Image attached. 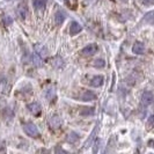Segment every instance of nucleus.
<instances>
[{
    "label": "nucleus",
    "instance_id": "1",
    "mask_svg": "<svg viewBox=\"0 0 154 154\" xmlns=\"http://www.w3.org/2000/svg\"><path fill=\"white\" fill-rule=\"evenodd\" d=\"M22 129H23V131H24V133H26L27 136L31 137V138H38L39 136H41L37 126L34 123H30V122H29V123L23 124Z\"/></svg>",
    "mask_w": 154,
    "mask_h": 154
},
{
    "label": "nucleus",
    "instance_id": "8",
    "mask_svg": "<svg viewBox=\"0 0 154 154\" xmlns=\"http://www.w3.org/2000/svg\"><path fill=\"white\" fill-rule=\"evenodd\" d=\"M97 96L96 94L92 91H85V92L81 94V100L85 101V102H91V101H96Z\"/></svg>",
    "mask_w": 154,
    "mask_h": 154
},
{
    "label": "nucleus",
    "instance_id": "4",
    "mask_svg": "<svg viewBox=\"0 0 154 154\" xmlns=\"http://www.w3.org/2000/svg\"><path fill=\"white\" fill-rule=\"evenodd\" d=\"M27 109L30 111V114H32L34 116H39L42 112V106L39 104L38 102H32L27 104Z\"/></svg>",
    "mask_w": 154,
    "mask_h": 154
},
{
    "label": "nucleus",
    "instance_id": "22",
    "mask_svg": "<svg viewBox=\"0 0 154 154\" xmlns=\"http://www.w3.org/2000/svg\"><path fill=\"white\" fill-rule=\"evenodd\" d=\"M153 124H154V115L151 116L149 119H148V125H153Z\"/></svg>",
    "mask_w": 154,
    "mask_h": 154
},
{
    "label": "nucleus",
    "instance_id": "15",
    "mask_svg": "<svg viewBox=\"0 0 154 154\" xmlns=\"http://www.w3.org/2000/svg\"><path fill=\"white\" fill-rule=\"evenodd\" d=\"M79 139H80V137H79V134H78L77 132H69L66 140H67V143H71V144H72V143L79 141Z\"/></svg>",
    "mask_w": 154,
    "mask_h": 154
},
{
    "label": "nucleus",
    "instance_id": "13",
    "mask_svg": "<svg viewBox=\"0 0 154 154\" xmlns=\"http://www.w3.org/2000/svg\"><path fill=\"white\" fill-rule=\"evenodd\" d=\"M32 5L36 11H42L46 6V0H32Z\"/></svg>",
    "mask_w": 154,
    "mask_h": 154
},
{
    "label": "nucleus",
    "instance_id": "3",
    "mask_svg": "<svg viewBox=\"0 0 154 154\" xmlns=\"http://www.w3.org/2000/svg\"><path fill=\"white\" fill-rule=\"evenodd\" d=\"M97 50H99L97 44L91 43V44L86 45L85 48L81 50V54H82V56H93V54H95L97 52Z\"/></svg>",
    "mask_w": 154,
    "mask_h": 154
},
{
    "label": "nucleus",
    "instance_id": "11",
    "mask_svg": "<svg viewBox=\"0 0 154 154\" xmlns=\"http://www.w3.org/2000/svg\"><path fill=\"white\" fill-rule=\"evenodd\" d=\"M65 19H66V15H65V13L62 12V11H58V12L54 14V23H56L57 26L63 24L64 21H65Z\"/></svg>",
    "mask_w": 154,
    "mask_h": 154
},
{
    "label": "nucleus",
    "instance_id": "2",
    "mask_svg": "<svg viewBox=\"0 0 154 154\" xmlns=\"http://www.w3.org/2000/svg\"><path fill=\"white\" fill-rule=\"evenodd\" d=\"M16 15L19 16L21 20H24L27 15H28V5H27V2H20L19 5H17V7H16Z\"/></svg>",
    "mask_w": 154,
    "mask_h": 154
},
{
    "label": "nucleus",
    "instance_id": "14",
    "mask_svg": "<svg viewBox=\"0 0 154 154\" xmlns=\"http://www.w3.org/2000/svg\"><path fill=\"white\" fill-rule=\"evenodd\" d=\"M95 114V108L94 107H82L80 110L81 116H92Z\"/></svg>",
    "mask_w": 154,
    "mask_h": 154
},
{
    "label": "nucleus",
    "instance_id": "19",
    "mask_svg": "<svg viewBox=\"0 0 154 154\" xmlns=\"http://www.w3.org/2000/svg\"><path fill=\"white\" fill-rule=\"evenodd\" d=\"M54 154H66V152L60 146H56L54 147Z\"/></svg>",
    "mask_w": 154,
    "mask_h": 154
},
{
    "label": "nucleus",
    "instance_id": "20",
    "mask_svg": "<svg viewBox=\"0 0 154 154\" xmlns=\"http://www.w3.org/2000/svg\"><path fill=\"white\" fill-rule=\"evenodd\" d=\"M99 146H100V140L97 139V140L95 141V144H94V154L97 153V149H99Z\"/></svg>",
    "mask_w": 154,
    "mask_h": 154
},
{
    "label": "nucleus",
    "instance_id": "9",
    "mask_svg": "<svg viewBox=\"0 0 154 154\" xmlns=\"http://www.w3.org/2000/svg\"><path fill=\"white\" fill-rule=\"evenodd\" d=\"M145 45L141 42H136L132 46V52L134 54H145Z\"/></svg>",
    "mask_w": 154,
    "mask_h": 154
},
{
    "label": "nucleus",
    "instance_id": "18",
    "mask_svg": "<svg viewBox=\"0 0 154 154\" xmlns=\"http://www.w3.org/2000/svg\"><path fill=\"white\" fill-rule=\"evenodd\" d=\"M2 23H4V26L5 27H8V26H11L12 23H13V19L11 17V16H4V19H2Z\"/></svg>",
    "mask_w": 154,
    "mask_h": 154
},
{
    "label": "nucleus",
    "instance_id": "5",
    "mask_svg": "<svg viewBox=\"0 0 154 154\" xmlns=\"http://www.w3.org/2000/svg\"><path fill=\"white\" fill-rule=\"evenodd\" d=\"M154 101V95L152 92H146L143 93V95H141V103H143V106H149V104H152Z\"/></svg>",
    "mask_w": 154,
    "mask_h": 154
},
{
    "label": "nucleus",
    "instance_id": "21",
    "mask_svg": "<svg viewBox=\"0 0 154 154\" xmlns=\"http://www.w3.org/2000/svg\"><path fill=\"white\" fill-rule=\"evenodd\" d=\"M143 2H144V5H146V6H151L152 4H154V0H143Z\"/></svg>",
    "mask_w": 154,
    "mask_h": 154
},
{
    "label": "nucleus",
    "instance_id": "10",
    "mask_svg": "<svg viewBox=\"0 0 154 154\" xmlns=\"http://www.w3.org/2000/svg\"><path fill=\"white\" fill-rule=\"evenodd\" d=\"M49 125H50V128L54 129V130L60 128V125H62V119H60V117H58V116L51 117L50 121H49Z\"/></svg>",
    "mask_w": 154,
    "mask_h": 154
},
{
    "label": "nucleus",
    "instance_id": "17",
    "mask_svg": "<svg viewBox=\"0 0 154 154\" xmlns=\"http://www.w3.org/2000/svg\"><path fill=\"white\" fill-rule=\"evenodd\" d=\"M94 66H95L96 69H103V67L106 66V62H104L103 59L99 58V59H96V60L94 62Z\"/></svg>",
    "mask_w": 154,
    "mask_h": 154
},
{
    "label": "nucleus",
    "instance_id": "6",
    "mask_svg": "<svg viewBox=\"0 0 154 154\" xmlns=\"http://www.w3.org/2000/svg\"><path fill=\"white\" fill-rule=\"evenodd\" d=\"M104 84V77L103 75H95L92 78V80L89 81V85L94 88H99Z\"/></svg>",
    "mask_w": 154,
    "mask_h": 154
},
{
    "label": "nucleus",
    "instance_id": "7",
    "mask_svg": "<svg viewBox=\"0 0 154 154\" xmlns=\"http://www.w3.org/2000/svg\"><path fill=\"white\" fill-rule=\"evenodd\" d=\"M82 31V26L80 24L79 22L77 21H73V22L71 23V27H69V34L72 35V36H75L78 34H80Z\"/></svg>",
    "mask_w": 154,
    "mask_h": 154
},
{
    "label": "nucleus",
    "instance_id": "12",
    "mask_svg": "<svg viewBox=\"0 0 154 154\" xmlns=\"http://www.w3.org/2000/svg\"><path fill=\"white\" fill-rule=\"evenodd\" d=\"M35 52L38 54L42 59H44L48 54V50L45 49V46H43L42 44H37V45H35Z\"/></svg>",
    "mask_w": 154,
    "mask_h": 154
},
{
    "label": "nucleus",
    "instance_id": "16",
    "mask_svg": "<svg viewBox=\"0 0 154 154\" xmlns=\"http://www.w3.org/2000/svg\"><path fill=\"white\" fill-rule=\"evenodd\" d=\"M32 62H34V64H35L36 66H41V65L43 64V59L35 52V54H32Z\"/></svg>",
    "mask_w": 154,
    "mask_h": 154
}]
</instances>
